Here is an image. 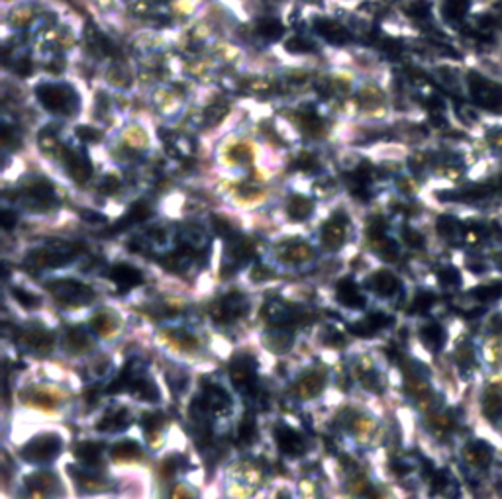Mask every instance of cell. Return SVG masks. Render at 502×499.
<instances>
[{"instance_id": "cell-1", "label": "cell", "mask_w": 502, "mask_h": 499, "mask_svg": "<svg viewBox=\"0 0 502 499\" xmlns=\"http://www.w3.org/2000/svg\"><path fill=\"white\" fill-rule=\"evenodd\" d=\"M79 253H81V245L63 243V245H57V247L32 251L26 259V264H32L33 269H59L67 262L75 261Z\"/></svg>"}, {"instance_id": "cell-2", "label": "cell", "mask_w": 502, "mask_h": 499, "mask_svg": "<svg viewBox=\"0 0 502 499\" xmlns=\"http://www.w3.org/2000/svg\"><path fill=\"white\" fill-rule=\"evenodd\" d=\"M35 92H38L40 102L54 114L71 116L76 110L75 92L65 85H42V87H38Z\"/></svg>"}, {"instance_id": "cell-3", "label": "cell", "mask_w": 502, "mask_h": 499, "mask_svg": "<svg viewBox=\"0 0 502 499\" xmlns=\"http://www.w3.org/2000/svg\"><path fill=\"white\" fill-rule=\"evenodd\" d=\"M263 315L273 329H291V327L305 325L308 321V314H305L300 307L286 304V302H279V300H273L265 305Z\"/></svg>"}, {"instance_id": "cell-4", "label": "cell", "mask_w": 502, "mask_h": 499, "mask_svg": "<svg viewBox=\"0 0 502 499\" xmlns=\"http://www.w3.org/2000/svg\"><path fill=\"white\" fill-rule=\"evenodd\" d=\"M47 290L54 294L57 302L65 305H85L95 298L88 286L75 280H54L47 284Z\"/></svg>"}, {"instance_id": "cell-5", "label": "cell", "mask_w": 502, "mask_h": 499, "mask_svg": "<svg viewBox=\"0 0 502 499\" xmlns=\"http://www.w3.org/2000/svg\"><path fill=\"white\" fill-rule=\"evenodd\" d=\"M61 450V441L57 434H42L32 439L22 448L24 460L28 462H51Z\"/></svg>"}, {"instance_id": "cell-6", "label": "cell", "mask_w": 502, "mask_h": 499, "mask_svg": "<svg viewBox=\"0 0 502 499\" xmlns=\"http://www.w3.org/2000/svg\"><path fill=\"white\" fill-rule=\"evenodd\" d=\"M245 310H248V300L243 298V294L229 292L220 300L212 315L218 323H232L245 314Z\"/></svg>"}, {"instance_id": "cell-7", "label": "cell", "mask_w": 502, "mask_h": 499, "mask_svg": "<svg viewBox=\"0 0 502 499\" xmlns=\"http://www.w3.org/2000/svg\"><path fill=\"white\" fill-rule=\"evenodd\" d=\"M275 441L279 450L286 456H300L306 453L305 437L289 425H279L275 429Z\"/></svg>"}, {"instance_id": "cell-8", "label": "cell", "mask_w": 502, "mask_h": 499, "mask_svg": "<svg viewBox=\"0 0 502 499\" xmlns=\"http://www.w3.org/2000/svg\"><path fill=\"white\" fill-rule=\"evenodd\" d=\"M106 276L116 284V288H118L120 294L130 292L131 288H136V286H140L143 282L142 272L138 271V269H133L131 264H124V262L110 267Z\"/></svg>"}, {"instance_id": "cell-9", "label": "cell", "mask_w": 502, "mask_h": 499, "mask_svg": "<svg viewBox=\"0 0 502 499\" xmlns=\"http://www.w3.org/2000/svg\"><path fill=\"white\" fill-rule=\"evenodd\" d=\"M232 382L240 390H250L255 382V360L250 357H236L232 362Z\"/></svg>"}, {"instance_id": "cell-10", "label": "cell", "mask_w": 502, "mask_h": 499, "mask_svg": "<svg viewBox=\"0 0 502 499\" xmlns=\"http://www.w3.org/2000/svg\"><path fill=\"white\" fill-rule=\"evenodd\" d=\"M346 231H348V216H343L341 212H338L322 229L324 247L326 249H338V247H341V243L346 241Z\"/></svg>"}, {"instance_id": "cell-11", "label": "cell", "mask_w": 502, "mask_h": 499, "mask_svg": "<svg viewBox=\"0 0 502 499\" xmlns=\"http://www.w3.org/2000/svg\"><path fill=\"white\" fill-rule=\"evenodd\" d=\"M336 296L338 302L350 310H363L365 307V296L361 294L359 286L353 282L351 278H343L339 280L338 288H336Z\"/></svg>"}, {"instance_id": "cell-12", "label": "cell", "mask_w": 502, "mask_h": 499, "mask_svg": "<svg viewBox=\"0 0 502 499\" xmlns=\"http://www.w3.org/2000/svg\"><path fill=\"white\" fill-rule=\"evenodd\" d=\"M202 403H204V407L210 413H224L229 409L232 398H229L228 391L224 390L222 386L207 384L204 386V394H202Z\"/></svg>"}, {"instance_id": "cell-13", "label": "cell", "mask_w": 502, "mask_h": 499, "mask_svg": "<svg viewBox=\"0 0 502 499\" xmlns=\"http://www.w3.org/2000/svg\"><path fill=\"white\" fill-rule=\"evenodd\" d=\"M314 28H316V32L327 40L330 44H348L351 42V33L343 28V26H339L338 22H334V20H318L314 24Z\"/></svg>"}, {"instance_id": "cell-14", "label": "cell", "mask_w": 502, "mask_h": 499, "mask_svg": "<svg viewBox=\"0 0 502 499\" xmlns=\"http://www.w3.org/2000/svg\"><path fill=\"white\" fill-rule=\"evenodd\" d=\"M369 286H371L373 292L379 294L382 298H391V296H394V294L398 292V288H400L396 276H393L391 272L387 271L373 274L371 278H369Z\"/></svg>"}, {"instance_id": "cell-15", "label": "cell", "mask_w": 502, "mask_h": 499, "mask_svg": "<svg viewBox=\"0 0 502 499\" xmlns=\"http://www.w3.org/2000/svg\"><path fill=\"white\" fill-rule=\"evenodd\" d=\"M65 164L67 171L71 176H75L79 183H85L90 176V164H88L87 157H83L81 153L73 151V149H65Z\"/></svg>"}, {"instance_id": "cell-16", "label": "cell", "mask_w": 502, "mask_h": 499, "mask_svg": "<svg viewBox=\"0 0 502 499\" xmlns=\"http://www.w3.org/2000/svg\"><path fill=\"white\" fill-rule=\"evenodd\" d=\"M130 421V415L126 409H116V412L106 413L97 425L99 431H110V433H116V431H124L128 427Z\"/></svg>"}, {"instance_id": "cell-17", "label": "cell", "mask_w": 502, "mask_h": 499, "mask_svg": "<svg viewBox=\"0 0 502 499\" xmlns=\"http://www.w3.org/2000/svg\"><path fill=\"white\" fill-rule=\"evenodd\" d=\"M26 486L35 491V493H42V496H49V491L55 489L57 486V480H55L54 474H49V472H38V474H33L26 480Z\"/></svg>"}, {"instance_id": "cell-18", "label": "cell", "mask_w": 502, "mask_h": 499, "mask_svg": "<svg viewBox=\"0 0 502 499\" xmlns=\"http://www.w3.org/2000/svg\"><path fill=\"white\" fill-rule=\"evenodd\" d=\"M312 200L306 198V196H293L289 200V206H286V214L296 219V221H302L306 217L312 214Z\"/></svg>"}, {"instance_id": "cell-19", "label": "cell", "mask_w": 502, "mask_h": 499, "mask_svg": "<svg viewBox=\"0 0 502 499\" xmlns=\"http://www.w3.org/2000/svg\"><path fill=\"white\" fill-rule=\"evenodd\" d=\"M265 343L275 353H284L293 345V333H291V329H273L265 337Z\"/></svg>"}, {"instance_id": "cell-20", "label": "cell", "mask_w": 502, "mask_h": 499, "mask_svg": "<svg viewBox=\"0 0 502 499\" xmlns=\"http://www.w3.org/2000/svg\"><path fill=\"white\" fill-rule=\"evenodd\" d=\"M51 341H54V335L47 333L44 329H32L28 333H24V343L32 350H49L51 348Z\"/></svg>"}, {"instance_id": "cell-21", "label": "cell", "mask_w": 502, "mask_h": 499, "mask_svg": "<svg viewBox=\"0 0 502 499\" xmlns=\"http://www.w3.org/2000/svg\"><path fill=\"white\" fill-rule=\"evenodd\" d=\"M75 456L79 460H83L88 466L100 464L102 458V445L100 443H81L75 448Z\"/></svg>"}, {"instance_id": "cell-22", "label": "cell", "mask_w": 502, "mask_h": 499, "mask_svg": "<svg viewBox=\"0 0 502 499\" xmlns=\"http://www.w3.org/2000/svg\"><path fill=\"white\" fill-rule=\"evenodd\" d=\"M322 388H324V376H322V374H316V372H310V374H306L305 378L296 384V390L300 391V396H302V398L316 396V394H320Z\"/></svg>"}, {"instance_id": "cell-23", "label": "cell", "mask_w": 502, "mask_h": 499, "mask_svg": "<svg viewBox=\"0 0 502 499\" xmlns=\"http://www.w3.org/2000/svg\"><path fill=\"white\" fill-rule=\"evenodd\" d=\"M149 216V208L145 206V204H136V206L131 208L130 212L126 214V216L122 217L120 221L116 223V228H114V231H122V229H128L130 226H133V223H138V221H143V217H147Z\"/></svg>"}, {"instance_id": "cell-24", "label": "cell", "mask_w": 502, "mask_h": 499, "mask_svg": "<svg viewBox=\"0 0 502 499\" xmlns=\"http://www.w3.org/2000/svg\"><path fill=\"white\" fill-rule=\"evenodd\" d=\"M112 456L118 460H133L142 456V448L133 441H122L118 445L112 446Z\"/></svg>"}, {"instance_id": "cell-25", "label": "cell", "mask_w": 502, "mask_h": 499, "mask_svg": "<svg viewBox=\"0 0 502 499\" xmlns=\"http://www.w3.org/2000/svg\"><path fill=\"white\" fill-rule=\"evenodd\" d=\"M283 26L279 20H275V18H265L261 22L257 24V33L263 35L267 42H275V40H279L281 35H283Z\"/></svg>"}, {"instance_id": "cell-26", "label": "cell", "mask_w": 502, "mask_h": 499, "mask_svg": "<svg viewBox=\"0 0 502 499\" xmlns=\"http://www.w3.org/2000/svg\"><path fill=\"white\" fill-rule=\"evenodd\" d=\"M238 439H240V443H243V445H251V443L257 439V425H255V419H253L251 413H248V415L241 419L240 427H238Z\"/></svg>"}, {"instance_id": "cell-27", "label": "cell", "mask_w": 502, "mask_h": 499, "mask_svg": "<svg viewBox=\"0 0 502 499\" xmlns=\"http://www.w3.org/2000/svg\"><path fill=\"white\" fill-rule=\"evenodd\" d=\"M67 348L69 350H73V353H83V350H87L88 348V335L87 331H83V329H71L69 333H67Z\"/></svg>"}, {"instance_id": "cell-28", "label": "cell", "mask_w": 502, "mask_h": 499, "mask_svg": "<svg viewBox=\"0 0 502 499\" xmlns=\"http://www.w3.org/2000/svg\"><path fill=\"white\" fill-rule=\"evenodd\" d=\"M350 331L353 333V335H357V337H363V339H369V337H373L377 331H379V327H377V323L373 321L371 317L367 315L363 321H357V323H353V325L350 327Z\"/></svg>"}, {"instance_id": "cell-29", "label": "cell", "mask_w": 502, "mask_h": 499, "mask_svg": "<svg viewBox=\"0 0 502 499\" xmlns=\"http://www.w3.org/2000/svg\"><path fill=\"white\" fill-rule=\"evenodd\" d=\"M12 294H14L16 302H18L20 305H24L26 310H35V307H40V304H42L38 296H33V294L26 292V290H22V288H14V290H12Z\"/></svg>"}, {"instance_id": "cell-30", "label": "cell", "mask_w": 502, "mask_h": 499, "mask_svg": "<svg viewBox=\"0 0 502 499\" xmlns=\"http://www.w3.org/2000/svg\"><path fill=\"white\" fill-rule=\"evenodd\" d=\"M92 327H95V331L97 333H110V331H114L112 329V319H110L108 315H99L97 319H92Z\"/></svg>"}, {"instance_id": "cell-31", "label": "cell", "mask_w": 502, "mask_h": 499, "mask_svg": "<svg viewBox=\"0 0 502 499\" xmlns=\"http://www.w3.org/2000/svg\"><path fill=\"white\" fill-rule=\"evenodd\" d=\"M16 221H18V216H16V212H12V210H4V212L0 214V223H2L4 229H12L16 226Z\"/></svg>"}, {"instance_id": "cell-32", "label": "cell", "mask_w": 502, "mask_h": 499, "mask_svg": "<svg viewBox=\"0 0 502 499\" xmlns=\"http://www.w3.org/2000/svg\"><path fill=\"white\" fill-rule=\"evenodd\" d=\"M159 421H161V415H157V413H145L142 419V425L145 427V431H152V429L159 427Z\"/></svg>"}]
</instances>
